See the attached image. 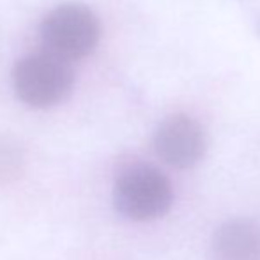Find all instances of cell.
Segmentation results:
<instances>
[{"instance_id":"cell-7","label":"cell","mask_w":260,"mask_h":260,"mask_svg":"<svg viewBox=\"0 0 260 260\" xmlns=\"http://www.w3.org/2000/svg\"><path fill=\"white\" fill-rule=\"evenodd\" d=\"M257 25H258V32H260V20H258V23H257Z\"/></svg>"},{"instance_id":"cell-3","label":"cell","mask_w":260,"mask_h":260,"mask_svg":"<svg viewBox=\"0 0 260 260\" xmlns=\"http://www.w3.org/2000/svg\"><path fill=\"white\" fill-rule=\"evenodd\" d=\"M174 202L168 177L151 165H133L120 172L113 186V204L133 221H152L167 214Z\"/></svg>"},{"instance_id":"cell-1","label":"cell","mask_w":260,"mask_h":260,"mask_svg":"<svg viewBox=\"0 0 260 260\" xmlns=\"http://www.w3.org/2000/svg\"><path fill=\"white\" fill-rule=\"evenodd\" d=\"M39 38L45 52L71 64L89 57L96 50L101 39L100 18L85 4H60L41 20Z\"/></svg>"},{"instance_id":"cell-6","label":"cell","mask_w":260,"mask_h":260,"mask_svg":"<svg viewBox=\"0 0 260 260\" xmlns=\"http://www.w3.org/2000/svg\"><path fill=\"white\" fill-rule=\"evenodd\" d=\"M20 170V156L11 147L9 144L0 142V181L11 179L13 174H18Z\"/></svg>"},{"instance_id":"cell-5","label":"cell","mask_w":260,"mask_h":260,"mask_svg":"<svg viewBox=\"0 0 260 260\" xmlns=\"http://www.w3.org/2000/svg\"><path fill=\"white\" fill-rule=\"evenodd\" d=\"M216 260H260V223L236 218L223 223L212 236Z\"/></svg>"},{"instance_id":"cell-2","label":"cell","mask_w":260,"mask_h":260,"mask_svg":"<svg viewBox=\"0 0 260 260\" xmlns=\"http://www.w3.org/2000/svg\"><path fill=\"white\" fill-rule=\"evenodd\" d=\"M75 87L71 64L48 52L25 55L13 68V89L21 103L52 108L69 98Z\"/></svg>"},{"instance_id":"cell-4","label":"cell","mask_w":260,"mask_h":260,"mask_svg":"<svg viewBox=\"0 0 260 260\" xmlns=\"http://www.w3.org/2000/svg\"><path fill=\"white\" fill-rule=\"evenodd\" d=\"M206 133L193 117L175 113L163 120L154 133V149L167 165L191 168L206 154Z\"/></svg>"}]
</instances>
